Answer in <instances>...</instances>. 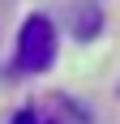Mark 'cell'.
Instances as JSON below:
<instances>
[{
  "mask_svg": "<svg viewBox=\"0 0 120 124\" xmlns=\"http://www.w3.org/2000/svg\"><path fill=\"white\" fill-rule=\"evenodd\" d=\"M56 51H60V34H56V26H51V17L30 13L22 22V30H17V51H13L17 69L30 73V77H39V73H47L51 64H56Z\"/></svg>",
  "mask_w": 120,
  "mask_h": 124,
  "instance_id": "cell-1",
  "label": "cell"
},
{
  "mask_svg": "<svg viewBox=\"0 0 120 124\" xmlns=\"http://www.w3.org/2000/svg\"><path fill=\"white\" fill-rule=\"evenodd\" d=\"M13 124H60V120H51L47 111H34V107H22L13 116Z\"/></svg>",
  "mask_w": 120,
  "mask_h": 124,
  "instance_id": "cell-2",
  "label": "cell"
}]
</instances>
